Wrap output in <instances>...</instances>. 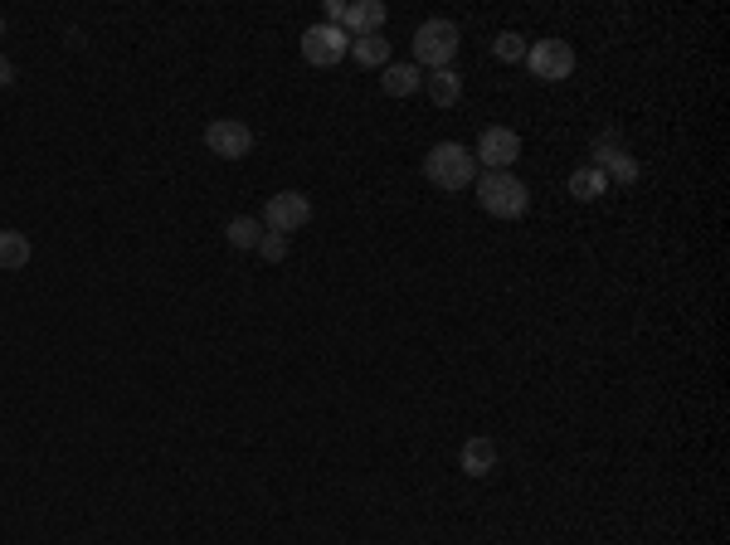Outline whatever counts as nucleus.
Listing matches in <instances>:
<instances>
[{"label":"nucleus","instance_id":"1","mask_svg":"<svg viewBox=\"0 0 730 545\" xmlns=\"http://www.w3.org/2000/svg\"><path fill=\"white\" fill-rule=\"evenodd\" d=\"M424 176H429V185H438L443 195H458V190H468V185L477 181V161L463 142H438V146H429V156H424Z\"/></svg>","mask_w":730,"mask_h":545},{"label":"nucleus","instance_id":"2","mask_svg":"<svg viewBox=\"0 0 730 545\" xmlns=\"http://www.w3.org/2000/svg\"><path fill=\"white\" fill-rule=\"evenodd\" d=\"M473 190H477V205H482L492 219H521L526 205H531L526 181H516L511 171H482L473 181Z\"/></svg>","mask_w":730,"mask_h":545},{"label":"nucleus","instance_id":"3","mask_svg":"<svg viewBox=\"0 0 730 545\" xmlns=\"http://www.w3.org/2000/svg\"><path fill=\"white\" fill-rule=\"evenodd\" d=\"M458 44H463V30L453 25V20H424L419 30H414V64L419 69H448L453 64V54H458Z\"/></svg>","mask_w":730,"mask_h":545},{"label":"nucleus","instance_id":"4","mask_svg":"<svg viewBox=\"0 0 730 545\" xmlns=\"http://www.w3.org/2000/svg\"><path fill=\"white\" fill-rule=\"evenodd\" d=\"M526 69L541 83H565L575 73V49L565 39H536V44H526Z\"/></svg>","mask_w":730,"mask_h":545},{"label":"nucleus","instance_id":"5","mask_svg":"<svg viewBox=\"0 0 730 545\" xmlns=\"http://www.w3.org/2000/svg\"><path fill=\"white\" fill-rule=\"evenodd\" d=\"M307 219H312V195H302V190H278L263 205V229H273V234H297Z\"/></svg>","mask_w":730,"mask_h":545},{"label":"nucleus","instance_id":"6","mask_svg":"<svg viewBox=\"0 0 730 545\" xmlns=\"http://www.w3.org/2000/svg\"><path fill=\"white\" fill-rule=\"evenodd\" d=\"M205 146H210V156H219V161H244L254 151V132L239 117H215L205 127Z\"/></svg>","mask_w":730,"mask_h":545},{"label":"nucleus","instance_id":"7","mask_svg":"<svg viewBox=\"0 0 730 545\" xmlns=\"http://www.w3.org/2000/svg\"><path fill=\"white\" fill-rule=\"evenodd\" d=\"M346 54H351V35L336 30V25H312V30L302 35V59L317 64V69H336Z\"/></svg>","mask_w":730,"mask_h":545},{"label":"nucleus","instance_id":"8","mask_svg":"<svg viewBox=\"0 0 730 545\" xmlns=\"http://www.w3.org/2000/svg\"><path fill=\"white\" fill-rule=\"evenodd\" d=\"M516 156H521V137H516L511 127H487V132L477 137L473 161H482L487 171H511Z\"/></svg>","mask_w":730,"mask_h":545},{"label":"nucleus","instance_id":"9","mask_svg":"<svg viewBox=\"0 0 730 545\" xmlns=\"http://www.w3.org/2000/svg\"><path fill=\"white\" fill-rule=\"evenodd\" d=\"M589 166H599L604 176H614V181H623V185H633L638 181V161L628 156V146L619 142V137H599V142L589 146Z\"/></svg>","mask_w":730,"mask_h":545},{"label":"nucleus","instance_id":"10","mask_svg":"<svg viewBox=\"0 0 730 545\" xmlns=\"http://www.w3.org/2000/svg\"><path fill=\"white\" fill-rule=\"evenodd\" d=\"M380 25H385V5H380V0H351V5H346V20H341V30H346L351 39L380 35Z\"/></svg>","mask_w":730,"mask_h":545},{"label":"nucleus","instance_id":"11","mask_svg":"<svg viewBox=\"0 0 730 545\" xmlns=\"http://www.w3.org/2000/svg\"><path fill=\"white\" fill-rule=\"evenodd\" d=\"M458 463H463L468 477H487L497 468V443H492V438H468L463 453H458Z\"/></svg>","mask_w":730,"mask_h":545},{"label":"nucleus","instance_id":"12","mask_svg":"<svg viewBox=\"0 0 730 545\" xmlns=\"http://www.w3.org/2000/svg\"><path fill=\"white\" fill-rule=\"evenodd\" d=\"M380 88H385L390 98H409V93H419V88H424V69H419V64H385Z\"/></svg>","mask_w":730,"mask_h":545},{"label":"nucleus","instance_id":"13","mask_svg":"<svg viewBox=\"0 0 730 545\" xmlns=\"http://www.w3.org/2000/svg\"><path fill=\"white\" fill-rule=\"evenodd\" d=\"M30 239L20 234V229H0V273H15V268H25L30 263Z\"/></svg>","mask_w":730,"mask_h":545},{"label":"nucleus","instance_id":"14","mask_svg":"<svg viewBox=\"0 0 730 545\" xmlns=\"http://www.w3.org/2000/svg\"><path fill=\"white\" fill-rule=\"evenodd\" d=\"M604 190H609V176H604L599 166H575V171H570V195H575V200L589 205V200H599Z\"/></svg>","mask_w":730,"mask_h":545},{"label":"nucleus","instance_id":"15","mask_svg":"<svg viewBox=\"0 0 730 545\" xmlns=\"http://www.w3.org/2000/svg\"><path fill=\"white\" fill-rule=\"evenodd\" d=\"M351 59H356V64H365V69H385V64H390V39H385V35L351 39Z\"/></svg>","mask_w":730,"mask_h":545},{"label":"nucleus","instance_id":"16","mask_svg":"<svg viewBox=\"0 0 730 545\" xmlns=\"http://www.w3.org/2000/svg\"><path fill=\"white\" fill-rule=\"evenodd\" d=\"M424 88H429V98H434L438 108H453L458 98H463V78L453 69H434L429 78H424Z\"/></svg>","mask_w":730,"mask_h":545},{"label":"nucleus","instance_id":"17","mask_svg":"<svg viewBox=\"0 0 730 545\" xmlns=\"http://www.w3.org/2000/svg\"><path fill=\"white\" fill-rule=\"evenodd\" d=\"M224 239H229V249H258V239H263V219H229V229H224Z\"/></svg>","mask_w":730,"mask_h":545},{"label":"nucleus","instance_id":"18","mask_svg":"<svg viewBox=\"0 0 730 545\" xmlns=\"http://www.w3.org/2000/svg\"><path fill=\"white\" fill-rule=\"evenodd\" d=\"M492 54H497L502 64H516V59H526V39L516 35V30H502V35L492 39Z\"/></svg>","mask_w":730,"mask_h":545},{"label":"nucleus","instance_id":"19","mask_svg":"<svg viewBox=\"0 0 730 545\" xmlns=\"http://www.w3.org/2000/svg\"><path fill=\"white\" fill-rule=\"evenodd\" d=\"M258 254L268 258V263H283V258H288V234H273V229H263V239H258Z\"/></svg>","mask_w":730,"mask_h":545},{"label":"nucleus","instance_id":"20","mask_svg":"<svg viewBox=\"0 0 730 545\" xmlns=\"http://www.w3.org/2000/svg\"><path fill=\"white\" fill-rule=\"evenodd\" d=\"M341 20H346V0H327V20H322V25H336V30H341Z\"/></svg>","mask_w":730,"mask_h":545},{"label":"nucleus","instance_id":"21","mask_svg":"<svg viewBox=\"0 0 730 545\" xmlns=\"http://www.w3.org/2000/svg\"><path fill=\"white\" fill-rule=\"evenodd\" d=\"M10 83H15V69H10V59L0 54V88H10Z\"/></svg>","mask_w":730,"mask_h":545},{"label":"nucleus","instance_id":"22","mask_svg":"<svg viewBox=\"0 0 730 545\" xmlns=\"http://www.w3.org/2000/svg\"><path fill=\"white\" fill-rule=\"evenodd\" d=\"M0 39H5V15H0Z\"/></svg>","mask_w":730,"mask_h":545}]
</instances>
